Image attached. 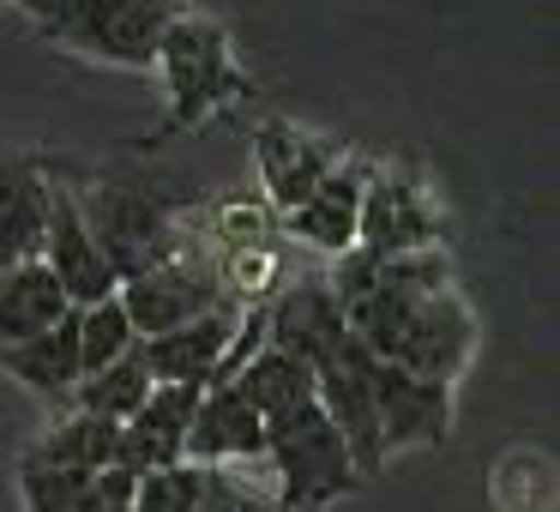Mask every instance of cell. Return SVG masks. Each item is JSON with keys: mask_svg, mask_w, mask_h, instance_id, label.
I'll return each instance as SVG.
<instances>
[{"mask_svg": "<svg viewBox=\"0 0 560 512\" xmlns=\"http://www.w3.org/2000/svg\"><path fill=\"white\" fill-rule=\"evenodd\" d=\"M266 470H271L278 512H319L362 488L350 446L331 428V416L319 410V398H307L266 422Z\"/></svg>", "mask_w": 560, "mask_h": 512, "instance_id": "obj_1", "label": "cell"}, {"mask_svg": "<svg viewBox=\"0 0 560 512\" xmlns=\"http://www.w3.org/2000/svg\"><path fill=\"white\" fill-rule=\"evenodd\" d=\"M25 7L37 19V37L127 73H151L163 31L182 13V0H25Z\"/></svg>", "mask_w": 560, "mask_h": 512, "instance_id": "obj_2", "label": "cell"}, {"mask_svg": "<svg viewBox=\"0 0 560 512\" xmlns=\"http://www.w3.org/2000/svg\"><path fill=\"white\" fill-rule=\"evenodd\" d=\"M67 194H73L79 218H85L91 242H97V254H103V266L115 271V283L151 271L158 259H170L175 247L187 242V235L175 230L170 199L151 194V187H139V182L85 175V182H67Z\"/></svg>", "mask_w": 560, "mask_h": 512, "instance_id": "obj_3", "label": "cell"}, {"mask_svg": "<svg viewBox=\"0 0 560 512\" xmlns=\"http://www.w3.org/2000/svg\"><path fill=\"white\" fill-rule=\"evenodd\" d=\"M151 73L163 79V97H170V127H206L218 109L254 97V85L235 67L230 31L206 13H187V7L163 31Z\"/></svg>", "mask_w": 560, "mask_h": 512, "instance_id": "obj_4", "label": "cell"}, {"mask_svg": "<svg viewBox=\"0 0 560 512\" xmlns=\"http://www.w3.org/2000/svg\"><path fill=\"white\" fill-rule=\"evenodd\" d=\"M115 295H121V307H127V319H133L139 338H158V331L187 326V319H199V314H211V307L230 302L223 266L194 242H182L170 259H158L151 271L127 278Z\"/></svg>", "mask_w": 560, "mask_h": 512, "instance_id": "obj_5", "label": "cell"}, {"mask_svg": "<svg viewBox=\"0 0 560 512\" xmlns=\"http://www.w3.org/2000/svg\"><path fill=\"white\" fill-rule=\"evenodd\" d=\"M374 362L380 356H368L355 338H343L331 356L314 362V398L331 416V428L343 434L362 482H374L386 470V446H380V422H374Z\"/></svg>", "mask_w": 560, "mask_h": 512, "instance_id": "obj_6", "label": "cell"}, {"mask_svg": "<svg viewBox=\"0 0 560 512\" xmlns=\"http://www.w3.org/2000/svg\"><path fill=\"white\" fill-rule=\"evenodd\" d=\"M235 331H242V302H223V307H211V314L187 319V326L139 338V356H145L158 386H199L206 392V386H223V380H230Z\"/></svg>", "mask_w": 560, "mask_h": 512, "instance_id": "obj_7", "label": "cell"}, {"mask_svg": "<svg viewBox=\"0 0 560 512\" xmlns=\"http://www.w3.org/2000/svg\"><path fill=\"white\" fill-rule=\"evenodd\" d=\"M133 512H278L271 488H254L242 464H163L139 476Z\"/></svg>", "mask_w": 560, "mask_h": 512, "instance_id": "obj_8", "label": "cell"}, {"mask_svg": "<svg viewBox=\"0 0 560 512\" xmlns=\"http://www.w3.org/2000/svg\"><path fill=\"white\" fill-rule=\"evenodd\" d=\"M355 247L368 254H410V247H446V211L392 170H368L362 211H355Z\"/></svg>", "mask_w": 560, "mask_h": 512, "instance_id": "obj_9", "label": "cell"}, {"mask_svg": "<svg viewBox=\"0 0 560 512\" xmlns=\"http://www.w3.org/2000/svg\"><path fill=\"white\" fill-rule=\"evenodd\" d=\"M476 356V314L458 290H440L428 302L410 307V326L398 338V356L392 362L410 368V374L434 380V386H452V380L470 368Z\"/></svg>", "mask_w": 560, "mask_h": 512, "instance_id": "obj_10", "label": "cell"}, {"mask_svg": "<svg viewBox=\"0 0 560 512\" xmlns=\"http://www.w3.org/2000/svg\"><path fill=\"white\" fill-rule=\"evenodd\" d=\"M374 422L386 458L398 446H440L452 434V386H434L398 362H374Z\"/></svg>", "mask_w": 560, "mask_h": 512, "instance_id": "obj_11", "label": "cell"}, {"mask_svg": "<svg viewBox=\"0 0 560 512\" xmlns=\"http://www.w3.org/2000/svg\"><path fill=\"white\" fill-rule=\"evenodd\" d=\"M37 259L55 271V283L67 290V302H73V307L109 302V295L121 290V283H115V271L103 266V254H97V242H91V230H85V218H79L67 182H55V175H49V218H43Z\"/></svg>", "mask_w": 560, "mask_h": 512, "instance_id": "obj_12", "label": "cell"}, {"mask_svg": "<svg viewBox=\"0 0 560 512\" xmlns=\"http://www.w3.org/2000/svg\"><path fill=\"white\" fill-rule=\"evenodd\" d=\"M343 338H350V326H343V307H338V295H331L326 278H295L266 302V344L283 356H295V362L314 368L319 356H331Z\"/></svg>", "mask_w": 560, "mask_h": 512, "instance_id": "obj_13", "label": "cell"}, {"mask_svg": "<svg viewBox=\"0 0 560 512\" xmlns=\"http://www.w3.org/2000/svg\"><path fill=\"white\" fill-rule=\"evenodd\" d=\"M254 151H259V182H266V199L278 211H295L307 194H314L319 182H326V170L343 158L331 139L307 133V127L283 121V115H271V121H259L254 133Z\"/></svg>", "mask_w": 560, "mask_h": 512, "instance_id": "obj_14", "label": "cell"}, {"mask_svg": "<svg viewBox=\"0 0 560 512\" xmlns=\"http://www.w3.org/2000/svg\"><path fill=\"white\" fill-rule=\"evenodd\" d=\"M182 458L187 464H254V458H266V416H259L230 380H223V386H206Z\"/></svg>", "mask_w": 560, "mask_h": 512, "instance_id": "obj_15", "label": "cell"}, {"mask_svg": "<svg viewBox=\"0 0 560 512\" xmlns=\"http://www.w3.org/2000/svg\"><path fill=\"white\" fill-rule=\"evenodd\" d=\"M362 187H368V163L355 158H338L326 170V182L302 199L295 211H283V230L295 242L319 247V254H350L355 247V211H362Z\"/></svg>", "mask_w": 560, "mask_h": 512, "instance_id": "obj_16", "label": "cell"}, {"mask_svg": "<svg viewBox=\"0 0 560 512\" xmlns=\"http://www.w3.org/2000/svg\"><path fill=\"white\" fill-rule=\"evenodd\" d=\"M43 218H49V163L0 151V271L37 259Z\"/></svg>", "mask_w": 560, "mask_h": 512, "instance_id": "obj_17", "label": "cell"}, {"mask_svg": "<svg viewBox=\"0 0 560 512\" xmlns=\"http://www.w3.org/2000/svg\"><path fill=\"white\" fill-rule=\"evenodd\" d=\"M0 374H13L19 386H31L37 398L67 404L73 410V386H79V307H67L49 331L25 344H7L0 350Z\"/></svg>", "mask_w": 560, "mask_h": 512, "instance_id": "obj_18", "label": "cell"}, {"mask_svg": "<svg viewBox=\"0 0 560 512\" xmlns=\"http://www.w3.org/2000/svg\"><path fill=\"white\" fill-rule=\"evenodd\" d=\"M67 307L73 302H67V290L55 283V271L43 266V259H25V266L0 271V350L49 331Z\"/></svg>", "mask_w": 560, "mask_h": 512, "instance_id": "obj_19", "label": "cell"}, {"mask_svg": "<svg viewBox=\"0 0 560 512\" xmlns=\"http://www.w3.org/2000/svg\"><path fill=\"white\" fill-rule=\"evenodd\" d=\"M25 452H37V458L49 464H67V470H115L121 464V422H109V416H85V410H67L55 428H43L37 440H31Z\"/></svg>", "mask_w": 560, "mask_h": 512, "instance_id": "obj_20", "label": "cell"}, {"mask_svg": "<svg viewBox=\"0 0 560 512\" xmlns=\"http://www.w3.org/2000/svg\"><path fill=\"white\" fill-rule=\"evenodd\" d=\"M230 386L271 422V416H283V410H295V404L314 398V368L295 362V356H283V350H271V344H259V350L230 374Z\"/></svg>", "mask_w": 560, "mask_h": 512, "instance_id": "obj_21", "label": "cell"}, {"mask_svg": "<svg viewBox=\"0 0 560 512\" xmlns=\"http://www.w3.org/2000/svg\"><path fill=\"white\" fill-rule=\"evenodd\" d=\"M158 386L151 380V368H145V356H139V344L127 356H115L109 368H97V374H85L73 386V410H85V416H109V422H127V416L145 404V392Z\"/></svg>", "mask_w": 560, "mask_h": 512, "instance_id": "obj_22", "label": "cell"}, {"mask_svg": "<svg viewBox=\"0 0 560 512\" xmlns=\"http://www.w3.org/2000/svg\"><path fill=\"white\" fill-rule=\"evenodd\" d=\"M19 494L31 512H85L91 507V476L49 464L37 452H19Z\"/></svg>", "mask_w": 560, "mask_h": 512, "instance_id": "obj_23", "label": "cell"}, {"mask_svg": "<svg viewBox=\"0 0 560 512\" xmlns=\"http://www.w3.org/2000/svg\"><path fill=\"white\" fill-rule=\"evenodd\" d=\"M133 344H139V331H133V319H127L121 295L79 307V380L97 374V368H109L115 356H127Z\"/></svg>", "mask_w": 560, "mask_h": 512, "instance_id": "obj_24", "label": "cell"}, {"mask_svg": "<svg viewBox=\"0 0 560 512\" xmlns=\"http://www.w3.org/2000/svg\"><path fill=\"white\" fill-rule=\"evenodd\" d=\"M85 512H133V507H103V500L91 494V507H85Z\"/></svg>", "mask_w": 560, "mask_h": 512, "instance_id": "obj_25", "label": "cell"}, {"mask_svg": "<svg viewBox=\"0 0 560 512\" xmlns=\"http://www.w3.org/2000/svg\"><path fill=\"white\" fill-rule=\"evenodd\" d=\"M19 7H25V0H19Z\"/></svg>", "mask_w": 560, "mask_h": 512, "instance_id": "obj_26", "label": "cell"}]
</instances>
